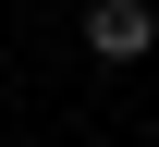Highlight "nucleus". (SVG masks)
<instances>
[{
	"label": "nucleus",
	"mask_w": 159,
	"mask_h": 147,
	"mask_svg": "<svg viewBox=\"0 0 159 147\" xmlns=\"http://www.w3.org/2000/svg\"><path fill=\"white\" fill-rule=\"evenodd\" d=\"M86 49H98V62H147L159 49V12L147 0H98V12H86Z\"/></svg>",
	"instance_id": "nucleus-1"
}]
</instances>
